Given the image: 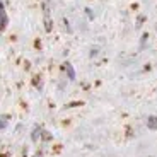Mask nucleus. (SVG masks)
<instances>
[{"label":"nucleus","mask_w":157,"mask_h":157,"mask_svg":"<svg viewBox=\"0 0 157 157\" xmlns=\"http://www.w3.org/2000/svg\"><path fill=\"white\" fill-rule=\"evenodd\" d=\"M7 24H9L7 10H5L4 2H0V31H5V29H7Z\"/></svg>","instance_id":"obj_1"},{"label":"nucleus","mask_w":157,"mask_h":157,"mask_svg":"<svg viewBox=\"0 0 157 157\" xmlns=\"http://www.w3.org/2000/svg\"><path fill=\"white\" fill-rule=\"evenodd\" d=\"M43 132H44V130L41 128V126H34V130H33V133H31V138H33V142H38L39 138L43 137Z\"/></svg>","instance_id":"obj_2"},{"label":"nucleus","mask_w":157,"mask_h":157,"mask_svg":"<svg viewBox=\"0 0 157 157\" xmlns=\"http://www.w3.org/2000/svg\"><path fill=\"white\" fill-rule=\"evenodd\" d=\"M147 126H149L150 130H157V116H149V120H147Z\"/></svg>","instance_id":"obj_3"},{"label":"nucleus","mask_w":157,"mask_h":157,"mask_svg":"<svg viewBox=\"0 0 157 157\" xmlns=\"http://www.w3.org/2000/svg\"><path fill=\"white\" fill-rule=\"evenodd\" d=\"M63 67H65V70H67V74H68V78H70V80H74V78H75V72H74V67H72L70 63H65Z\"/></svg>","instance_id":"obj_4"},{"label":"nucleus","mask_w":157,"mask_h":157,"mask_svg":"<svg viewBox=\"0 0 157 157\" xmlns=\"http://www.w3.org/2000/svg\"><path fill=\"white\" fill-rule=\"evenodd\" d=\"M9 125V116L4 114V116H0V130H5Z\"/></svg>","instance_id":"obj_5"},{"label":"nucleus","mask_w":157,"mask_h":157,"mask_svg":"<svg viewBox=\"0 0 157 157\" xmlns=\"http://www.w3.org/2000/svg\"><path fill=\"white\" fill-rule=\"evenodd\" d=\"M33 157H43V154H41V152H38V154H34Z\"/></svg>","instance_id":"obj_6"}]
</instances>
